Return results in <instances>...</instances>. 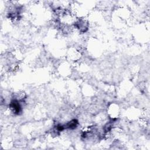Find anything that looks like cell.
<instances>
[{"label": "cell", "instance_id": "obj_1", "mask_svg": "<svg viewBox=\"0 0 150 150\" xmlns=\"http://www.w3.org/2000/svg\"><path fill=\"white\" fill-rule=\"evenodd\" d=\"M10 108L13 111L14 113L19 114L21 111V106L19 102L17 100H14L12 101L10 104Z\"/></svg>", "mask_w": 150, "mask_h": 150}, {"label": "cell", "instance_id": "obj_2", "mask_svg": "<svg viewBox=\"0 0 150 150\" xmlns=\"http://www.w3.org/2000/svg\"><path fill=\"white\" fill-rule=\"evenodd\" d=\"M78 124V122L76 120H73L69 122L66 124L65 126V128L67 129H74L76 128Z\"/></svg>", "mask_w": 150, "mask_h": 150}]
</instances>
